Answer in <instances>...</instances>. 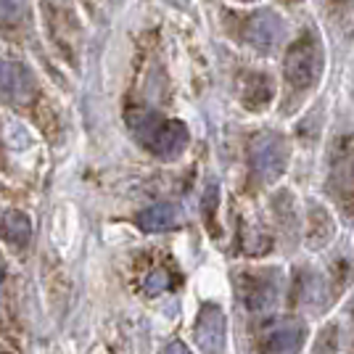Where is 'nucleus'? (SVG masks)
<instances>
[{
    "mask_svg": "<svg viewBox=\"0 0 354 354\" xmlns=\"http://www.w3.org/2000/svg\"><path fill=\"white\" fill-rule=\"evenodd\" d=\"M241 37L259 50H272L283 43L286 24H283L281 16L272 14V11H257V14H249L243 19Z\"/></svg>",
    "mask_w": 354,
    "mask_h": 354,
    "instance_id": "obj_6",
    "label": "nucleus"
},
{
    "mask_svg": "<svg viewBox=\"0 0 354 354\" xmlns=\"http://www.w3.org/2000/svg\"><path fill=\"white\" fill-rule=\"evenodd\" d=\"M323 45L317 32L304 30L294 43L288 45L286 50V61H283V74H286V82L288 88L296 93H304L312 90L320 82V74H323Z\"/></svg>",
    "mask_w": 354,
    "mask_h": 354,
    "instance_id": "obj_3",
    "label": "nucleus"
},
{
    "mask_svg": "<svg viewBox=\"0 0 354 354\" xmlns=\"http://www.w3.org/2000/svg\"><path fill=\"white\" fill-rule=\"evenodd\" d=\"M241 294L251 310H265L278 299V272L259 270V272H241Z\"/></svg>",
    "mask_w": 354,
    "mask_h": 354,
    "instance_id": "obj_7",
    "label": "nucleus"
},
{
    "mask_svg": "<svg viewBox=\"0 0 354 354\" xmlns=\"http://www.w3.org/2000/svg\"><path fill=\"white\" fill-rule=\"evenodd\" d=\"M0 98L8 106H30L37 98V80L35 74L19 61L0 59Z\"/></svg>",
    "mask_w": 354,
    "mask_h": 354,
    "instance_id": "obj_5",
    "label": "nucleus"
},
{
    "mask_svg": "<svg viewBox=\"0 0 354 354\" xmlns=\"http://www.w3.org/2000/svg\"><path fill=\"white\" fill-rule=\"evenodd\" d=\"M222 339H225L222 312L217 307H207V310L201 312V320H198V341L207 346L209 352H220Z\"/></svg>",
    "mask_w": 354,
    "mask_h": 354,
    "instance_id": "obj_11",
    "label": "nucleus"
},
{
    "mask_svg": "<svg viewBox=\"0 0 354 354\" xmlns=\"http://www.w3.org/2000/svg\"><path fill=\"white\" fill-rule=\"evenodd\" d=\"M241 246L249 257H262L272 249V238L267 236L259 225H243L241 227Z\"/></svg>",
    "mask_w": 354,
    "mask_h": 354,
    "instance_id": "obj_14",
    "label": "nucleus"
},
{
    "mask_svg": "<svg viewBox=\"0 0 354 354\" xmlns=\"http://www.w3.org/2000/svg\"><path fill=\"white\" fill-rule=\"evenodd\" d=\"M164 288H169V272L167 270H156V272H151L146 278V294L153 296L164 291Z\"/></svg>",
    "mask_w": 354,
    "mask_h": 354,
    "instance_id": "obj_16",
    "label": "nucleus"
},
{
    "mask_svg": "<svg viewBox=\"0 0 354 354\" xmlns=\"http://www.w3.org/2000/svg\"><path fill=\"white\" fill-rule=\"evenodd\" d=\"M0 233H3L6 241H11L14 246L24 249L32 238L30 217H27L24 212H19V209H8V212H3V214H0Z\"/></svg>",
    "mask_w": 354,
    "mask_h": 354,
    "instance_id": "obj_9",
    "label": "nucleus"
},
{
    "mask_svg": "<svg viewBox=\"0 0 354 354\" xmlns=\"http://www.w3.org/2000/svg\"><path fill=\"white\" fill-rule=\"evenodd\" d=\"M288 167V143L281 135L262 133L251 140V180L257 185H270Z\"/></svg>",
    "mask_w": 354,
    "mask_h": 354,
    "instance_id": "obj_4",
    "label": "nucleus"
},
{
    "mask_svg": "<svg viewBox=\"0 0 354 354\" xmlns=\"http://www.w3.org/2000/svg\"><path fill=\"white\" fill-rule=\"evenodd\" d=\"M325 191L346 220H354V133H344L333 140L328 153Z\"/></svg>",
    "mask_w": 354,
    "mask_h": 354,
    "instance_id": "obj_2",
    "label": "nucleus"
},
{
    "mask_svg": "<svg viewBox=\"0 0 354 354\" xmlns=\"http://www.w3.org/2000/svg\"><path fill=\"white\" fill-rule=\"evenodd\" d=\"M6 278V259H3V254H0V283Z\"/></svg>",
    "mask_w": 354,
    "mask_h": 354,
    "instance_id": "obj_17",
    "label": "nucleus"
},
{
    "mask_svg": "<svg viewBox=\"0 0 354 354\" xmlns=\"http://www.w3.org/2000/svg\"><path fill=\"white\" fill-rule=\"evenodd\" d=\"M124 122L140 146L151 151L153 156L167 159V162L177 159L191 143V133L183 122L167 119L153 109H127Z\"/></svg>",
    "mask_w": 354,
    "mask_h": 354,
    "instance_id": "obj_1",
    "label": "nucleus"
},
{
    "mask_svg": "<svg viewBox=\"0 0 354 354\" xmlns=\"http://www.w3.org/2000/svg\"><path fill=\"white\" fill-rule=\"evenodd\" d=\"M24 19V0H0V27H16Z\"/></svg>",
    "mask_w": 354,
    "mask_h": 354,
    "instance_id": "obj_15",
    "label": "nucleus"
},
{
    "mask_svg": "<svg viewBox=\"0 0 354 354\" xmlns=\"http://www.w3.org/2000/svg\"><path fill=\"white\" fill-rule=\"evenodd\" d=\"M286 3H299V0H286Z\"/></svg>",
    "mask_w": 354,
    "mask_h": 354,
    "instance_id": "obj_18",
    "label": "nucleus"
},
{
    "mask_svg": "<svg viewBox=\"0 0 354 354\" xmlns=\"http://www.w3.org/2000/svg\"><path fill=\"white\" fill-rule=\"evenodd\" d=\"M272 95H275L272 77H267V74H262V72H254V74H246V77H243L241 98H243L246 109L259 111V109H265V106L272 101Z\"/></svg>",
    "mask_w": 354,
    "mask_h": 354,
    "instance_id": "obj_8",
    "label": "nucleus"
},
{
    "mask_svg": "<svg viewBox=\"0 0 354 354\" xmlns=\"http://www.w3.org/2000/svg\"><path fill=\"white\" fill-rule=\"evenodd\" d=\"M177 222H180V212L175 204H156V207L140 212V217H138L140 230H146V233H164V230L175 227Z\"/></svg>",
    "mask_w": 354,
    "mask_h": 354,
    "instance_id": "obj_12",
    "label": "nucleus"
},
{
    "mask_svg": "<svg viewBox=\"0 0 354 354\" xmlns=\"http://www.w3.org/2000/svg\"><path fill=\"white\" fill-rule=\"evenodd\" d=\"M333 238V220L323 207L310 209V225H307V241L312 249H323Z\"/></svg>",
    "mask_w": 354,
    "mask_h": 354,
    "instance_id": "obj_13",
    "label": "nucleus"
},
{
    "mask_svg": "<svg viewBox=\"0 0 354 354\" xmlns=\"http://www.w3.org/2000/svg\"><path fill=\"white\" fill-rule=\"evenodd\" d=\"M301 336H304V328L299 323H278L275 328H270V333L265 336V346L267 352H294L296 346L301 344Z\"/></svg>",
    "mask_w": 354,
    "mask_h": 354,
    "instance_id": "obj_10",
    "label": "nucleus"
}]
</instances>
